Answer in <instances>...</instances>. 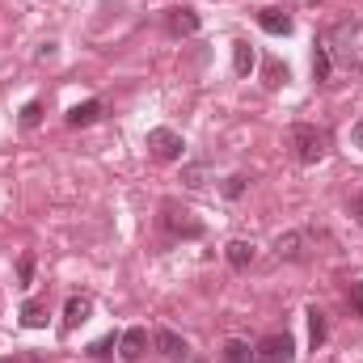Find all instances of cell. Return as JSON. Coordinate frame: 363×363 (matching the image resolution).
<instances>
[{
	"label": "cell",
	"mask_w": 363,
	"mask_h": 363,
	"mask_svg": "<svg viewBox=\"0 0 363 363\" xmlns=\"http://www.w3.org/2000/svg\"><path fill=\"white\" fill-rule=\"evenodd\" d=\"M114 347H118V342H114V334H106V338H97V342L89 347V355H93V359H110V355H114Z\"/></svg>",
	"instance_id": "20"
},
{
	"label": "cell",
	"mask_w": 363,
	"mask_h": 363,
	"mask_svg": "<svg viewBox=\"0 0 363 363\" xmlns=\"http://www.w3.org/2000/svg\"><path fill=\"white\" fill-rule=\"evenodd\" d=\"M308 342H313V351L325 342V313L321 308H308Z\"/></svg>",
	"instance_id": "15"
},
{
	"label": "cell",
	"mask_w": 363,
	"mask_h": 363,
	"mask_svg": "<svg viewBox=\"0 0 363 363\" xmlns=\"http://www.w3.org/2000/svg\"><path fill=\"white\" fill-rule=\"evenodd\" d=\"M17 279H21V287H30V279H34V258H30V254L17 262Z\"/></svg>",
	"instance_id": "22"
},
{
	"label": "cell",
	"mask_w": 363,
	"mask_h": 363,
	"mask_svg": "<svg viewBox=\"0 0 363 363\" xmlns=\"http://www.w3.org/2000/svg\"><path fill=\"white\" fill-rule=\"evenodd\" d=\"M300 245H304V241H300V233H283V237L274 241V254H279V258H287V262H296V258H300Z\"/></svg>",
	"instance_id": "13"
},
{
	"label": "cell",
	"mask_w": 363,
	"mask_h": 363,
	"mask_svg": "<svg viewBox=\"0 0 363 363\" xmlns=\"http://www.w3.org/2000/svg\"><path fill=\"white\" fill-rule=\"evenodd\" d=\"M38 118H43V106H38V101H30V106L21 110V127L30 131V127H38Z\"/></svg>",
	"instance_id": "21"
},
{
	"label": "cell",
	"mask_w": 363,
	"mask_h": 363,
	"mask_svg": "<svg viewBox=\"0 0 363 363\" xmlns=\"http://www.w3.org/2000/svg\"><path fill=\"white\" fill-rule=\"evenodd\" d=\"M347 211H351V216L363 224V194H351V199H347Z\"/></svg>",
	"instance_id": "24"
},
{
	"label": "cell",
	"mask_w": 363,
	"mask_h": 363,
	"mask_svg": "<svg viewBox=\"0 0 363 363\" xmlns=\"http://www.w3.org/2000/svg\"><path fill=\"white\" fill-rule=\"evenodd\" d=\"M199 13L194 9H169V17H165V30L174 34V38H190V34H199Z\"/></svg>",
	"instance_id": "6"
},
{
	"label": "cell",
	"mask_w": 363,
	"mask_h": 363,
	"mask_svg": "<svg viewBox=\"0 0 363 363\" xmlns=\"http://www.w3.org/2000/svg\"><path fill=\"white\" fill-rule=\"evenodd\" d=\"M291 355H296L291 334H267V338L254 347V363H291Z\"/></svg>",
	"instance_id": "3"
},
{
	"label": "cell",
	"mask_w": 363,
	"mask_h": 363,
	"mask_svg": "<svg viewBox=\"0 0 363 363\" xmlns=\"http://www.w3.org/2000/svg\"><path fill=\"white\" fill-rule=\"evenodd\" d=\"M148 355V330L144 325H131L123 338H118V359L123 363H140Z\"/></svg>",
	"instance_id": "4"
},
{
	"label": "cell",
	"mask_w": 363,
	"mask_h": 363,
	"mask_svg": "<svg viewBox=\"0 0 363 363\" xmlns=\"http://www.w3.org/2000/svg\"><path fill=\"white\" fill-rule=\"evenodd\" d=\"M351 140H355V148H363V123H355V127H351Z\"/></svg>",
	"instance_id": "25"
},
{
	"label": "cell",
	"mask_w": 363,
	"mask_h": 363,
	"mask_svg": "<svg viewBox=\"0 0 363 363\" xmlns=\"http://www.w3.org/2000/svg\"><path fill=\"white\" fill-rule=\"evenodd\" d=\"M228 262H233L237 271H245V267L254 262V245H250V241H233V245H228Z\"/></svg>",
	"instance_id": "14"
},
{
	"label": "cell",
	"mask_w": 363,
	"mask_h": 363,
	"mask_svg": "<svg viewBox=\"0 0 363 363\" xmlns=\"http://www.w3.org/2000/svg\"><path fill=\"white\" fill-rule=\"evenodd\" d=\"M330 68H334V64H330V51L317 47V51H313V77H317V81H330Z\"/></svg>",
	"instance_id": "17"
},
{
	"label": "cell",
	"mask_w": 363,
	"mask_h": 363,
	"mask_svg": "<svg viewBox=\"0 0 363 363\" xmlns=\"http://www.w3.org/2000/svg\"><path fill=\"white\" fill-rule=\"evenodd\" d=\"M291 144H296V157H300L304 165H317V161L325 157V135H321L313 123H296V127H291Z\"/></svg>",
	"instance_id": "1"
},
{
	"label": "cell",
	"mask_w": 363,
	"mask_h": 363,
	"mask_svg": "<svg viewBox=\"0 0 363 363\" xmlns=\"http://www.w3.org/2000/svg\"><path fill=\"white\" fill-rule=\"evenodd\" d=\"M165 228L174 237H203V224L190 220V211H178V207H165Z\"/></svg>",
	"instance_id": "7"
},
{
	"label": "cell",
	"mask_w": 363,
	"mask_h": 363,
	"mask_svg": "<svg viewBox=\"0 0 363 363\" xmlns=\"http://www.w3.org/2000/svg\"><path fill=\"white\" fill-rule=\"evenodd\" d=\"M97 118H101V101H81L68 110V127H89Z\"/></svg>",
	"instance_id": "11"
},
{
	"label": "cell",
	"mask_w": 363,
	"mask_h": 363,
	"mask_svg": "<svg viewBox=\"0 0 363 363\" xmlns=\"http://www.w3.org/2000/svg\"><path fill=\"white\" fill-rule=\"evenodd\" d=\"M283 81H287V68L279 60H267V89H279Z\"/></svg>",
	"instance_id": "19"
},
{
	"label": "cell",
	"mask_w": 363,
	"mask_h": 363,
	"mask_svg": "<svg viewBox=\"0 0 363 363\" xmlns=\"http://www.w3.org/2000/svg\"><path fill=\"white\" fill-rule=\"evenodd\" d=\"M148 152H152L157 161H182L186 140H182L178 131H169V127H152V131H148Z\"/></svg>",
	"instance_id": "2"
},
{
	"label": "cell",
	"mask_w": 363,
	"mask_h": 363,
	"mask_svg": "<svg viewBox=\"0 0 363 363\" xmlns=\"http://www.w3.org/2000/svg\"><path fill=\"white\" fill-rule=\"evenodd\" d=\"M152 347H157L165 359H174V363H186V359H190V347H186V338H178L174 330H157V334H152Z\"/></svg>",
	"instance_id": "5"
},
{
	"label": "cell",
	"mask_w": 363,
	"mask_h": 363,
	"mask_svg": "<svg viewBox=\"0 0 363 363\" xmlns=\"http://www.w3.org/2000/svg\"><path fill=\"white\" fill-rule=\"evenodd\" d=\"M254 64H258V55H254V47L241 38V43H233V72L237 77H250L254 72Z\"/></svg>",
	"instance_id": "9"
},
{
	"label": "cell",
	"mask_w": 363,
	"mask_h": 363,
	"mask_svg": "<svg viewBox=\"0 0 363 363\" xmlns=\"http://www.w3.org/2000/svg\"><path fill=\"white\" fill-rule=\"evenodd\" d=\"M93 313V300L89 296H68V304H64V330H77V325H85Z\"/></svg>",
	"instance_id": "8"
},
{
	"label": "cell",
	"mask_w": 363,
	"mask_h": 363,
	"mask_svg": "<svg viewBox=\"0 0 363 363\" xmlns=\"http://www.w3.org/2000/svg\"><path fill=\"white\" fill-rule=\"evenodd\" d=\"M241 190H245V178H241V174H237V178H228V186H224V194H228V199H241Z\"/></svg>",
	"instance_id": "23"
},
{
	"label": "cell",
	"mask_w": 363,
	"mask_h": 363,
	"mask_svg": "<svg viewBox=\"0 0 363 363\" xmlns=\"http://www.w3.org/2000/svg\"><path fill=\"white\" fill-rule=\"evenodd\" d=\"M224 363H254V351H250V342L233 338V342L224 347Z\"/></svg>",
	"instance_id": "16"
},
{
	"label": "cell",
	"mask_w": 363,
	"mask_h": 363,
	"mask_svg": "<svg viewBox=\"0 0 363 363\" xmlns=\"http://www.w3.org/2000/svg\"><path fill=\"white\" fill-rule=\"evenodd\" d=\"M21 325L26 330H43L47 325V304L43 300H26L21 304Z\"/></svg>",
	"instance_id": "12"
},
{
	"label": "cell",
	"mask_w": 363,
	"mask_h": 363,
	"mask_svg": "<svg viewBox=\"0 0 363 363\" xmlns=\"http://www.w3.org/2000/svg\"><path fill=\"white\" fill-rule=\"evenodd\" d=\"M258 26H262L267 34H291V17H287L283 9H262V13H258Z\"/></svg>",
	"instance_id": "10"
},
{
	"label": "cell",
	"mask_w": 363,
	"mask_h": 363,
	"mask_svg": "<svg viewBox=\"0 0 363 363\" xmlns=\"http://www.w3.org/2000/svg\"><path fill=\"white\" fill-rule=\"evenodd\" d=\"M347 304H351V313L363 321V283H359V279H351V283H347Z\"/></svg>",
	"instance_id": "18"
},
{
	"label": "cell",
	"mask_w": 363,
	"mask_h": 363,
	"mask_svg": "<svg viewBox=\"0 0 363 363\" xmlns=\"http://www.w3.org/2000/svg\"><path fill=\"white\" fill-rule=\"evenodd\" d=\"M194 363H203V359H194Z\"/></svg>",
	"instance_id": "26"
}]
</instances>
